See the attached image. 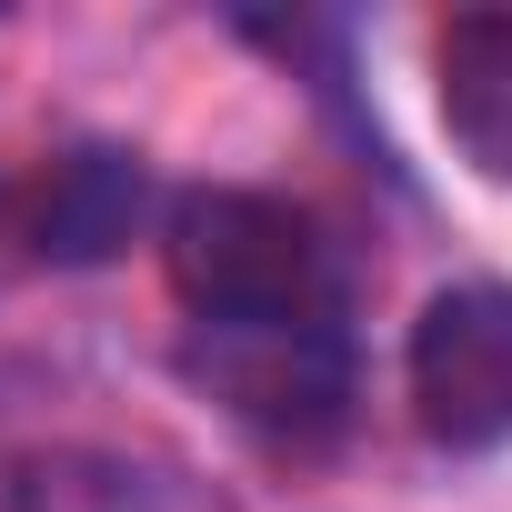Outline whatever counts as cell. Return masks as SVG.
<instances>
[{
    "mask_svg": "<svg viewBox=\"0 0 512 512\" xmlns=\"http://www.w3.org/2000/svg\"><path fill=\"white\" fill-rule=\"evenodd\" d=\"M171 292L201 322H322L332 241L272 191H181L171 201Z\"/></svg>",
    "mask_w": 512,
    "mask_h": 512,
    "instance_id": "obj_1",
    "label": "cell"
},
{
    "mask_svg": "<svg viewBox=\"0 0 512 512\" xmlns=\"http://www.w3.org/2000/svg\"><path fill=\"white\" fill-rule=\"evenodd\" d=\"M191 372L211 382V402H231L282 452H322L352 422V342L332 312L322 322H201Z\"/></svg>",
    "mask_w": 512,
    "mask_h": 512,
    "instance_id": "obj_2",
    "label": "cell"
},
{
    "mask_svg": "<svg viewBox=\"0 0 512 512\" xmlns=\"http://www.w3.org/2000/svg\"><path fill=\"white\" fill-rule=\"evenodd\" d=\"M412 422L442 452H492L512 442V282H452L422 302L412 352H402Z\"/></svg>",
    "mask_w": 512,
    "mask_h": 512,
    "instance_id": "obj_3",
    "label": "cell"
},
{
    "mask_svg": "<svg viewBox=\"0 0 512 512\" xmlns=\"http://www.w3.org/2000/svg\"><path fill=\"white\" fill-rule=\"evenodd\" d=\"M432 81H442V131L462 141V161L482 181H512V11L442 21Z\"/></svg>",
    "mask_w": 512,
    "mask_h": 512,
    "instance_id": "obj_4",
    "label": "cell"
},
{
    "mask_svg": "<svg viewBox=\"0 0 512 512\" xmlns=\"http://www.w3.org/2000/svg\"><path fill=\"white\" fill-rule=\"evenodd\" d=\"M141 201H151L141 161H121V151H61L41 171V191H31V251H41V262H111V251L131 241V221H141Z\"/></svg>",
    "mask_w": 512,
    "mask_h": 512,
    "instance_id": "obj_5",
    "label": "cell"
},
{
    "mask_svg": "<svg viewBox=\"0 0 512 512\" xmlns=\"http://www.w3.org/2000/svg\"><path fill=\"white\" fill-rule=\"evenodd\" d=\"M11 512H201V492L141 452H41L21 462Z\"/></svg>",
    "mask_w": 512,
    "mask_h": 512,
    "instance_id": "obj_6",
    "label": "cell"
}]
</instances>
